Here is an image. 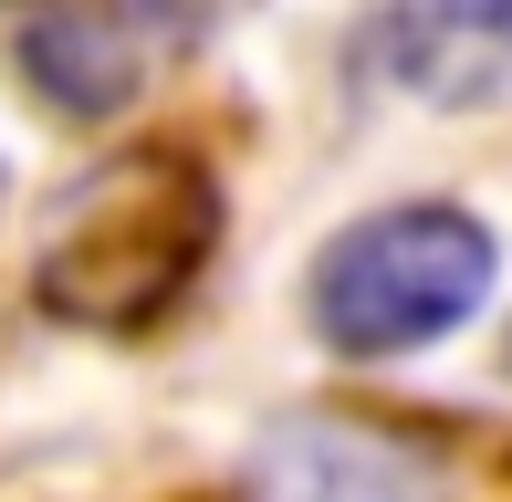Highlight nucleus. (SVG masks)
<instances>
[{
  "label": "nucleus",
  "mask_w": 512,
  "mask_h": 502,
  "mask_svg": "<svg viewBox=\"0 0 512 502\" xmlns=\"http://www.w3.org/2000/svg\"><path fill=\"white\" fill-rule=\"evenodd\" d=\"M492 272L502 251L471 210L450 199H408V210H377L356 220L314 272V335L345 356H408L429 335L471 325L492 304Z\"/></svg>",
  "instance_id": "f03ea898"
},
{
  "label": "nucleus",
  "mask_w": 512,
  "mask_h": 502,
  "mask_svg": "<svg viewBox=\"0 0 512 502\" xmlns=\"http://www.w3.org/2000/svg\"><path fill=\"white\" fill-rule=\"evenodd\" d=\"M251 502H439V482L408 461L398 440H377V429L304 419V429H283V440L262 450Z\"/></svg>",
  "instance_id": "20e7f679"
},
{
  "label": "nucleus",
  "mask_w": 512,
  "mask_h": 502,
  "mask_svg": "<svg viewBox=\"0 0 512 502\" xmlns=\"http://www.w3.org/2000/svg\"><path fill=\"white\" fill-rule=\"evenodd\" d=\"M366 53L429 105H481L512 84V11L502 0H460V11H398L366 32Z\"/></svg>",
  "instance_id": "7ed1b4c3"
},
{
  "label": "nucleus",
  "mask_w": 512,
  "mask_h": 502,
  "mask_svg": "<svg viewBox=\"0 0 512 502\" xmlns=\"http://www.w3.org/2000/svg\"><path fill=\"white\" fill-rule=\"evenodd\" d=\"M209 231H220L209 168L178 147H136L115 168H95L84 189H63L53 231H42V262H32V293L63 325L136 335L199 283Z\"/></svg>",
  "instance_id": "f257e3e1"
},
{
  "label": "nucleus",
  "mask_w": 512,
  "mask_h": 502,
  "mask_svg": "<svg viewBox=\"0 0 512 502\" xmlns=\"http://www.w3.org/2000/svg\"><path fill=\"white\" fill-rule=\"evenodd\" d=\"M147 53H157V21H115V11H74V21L21 32V63L63 116H115L147 84Z\"/></svg>",
  "instance_id": "39448f33"
}]
</instances>
